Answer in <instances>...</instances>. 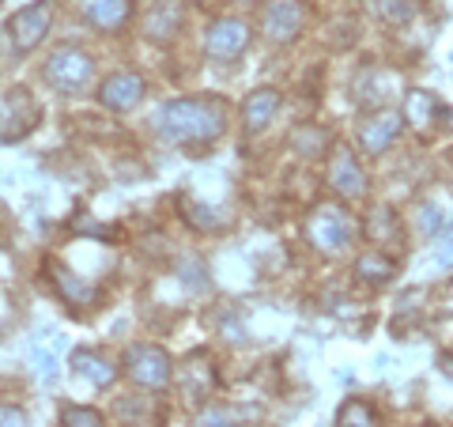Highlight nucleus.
Listing matches in <instances>:
<instances>
[{"mask_svg": "<svg viewBox=\"0 0 453 427\" xmlns=\"http://www.w3.org/2000/svg\"><path fill=\"white\" fill-rule=\"evenodd\" d=\"M155 125L174 144H208L226 129V110L216 98H178L159 110Z\"/></svg>", "mask_w": 453, "mask_h": 427, "instance_id": "nucleus-1", "label": "nucleus"}, {"mask_svg": "<svg viewBox=\"0 0 453 427\" xmlns=\"http://www.w3.org/2000/svg\"><path fill=\"white\" fill-rule=\"evenodd\" d=\"M306 238H310V246H314V250L336 258V253H344L351 242H356V220H351L344 208L321 205V208L310 212V220H306Z\"/></svg>", "mask_w": 453, "mask_h": 427, "instance_id": "nucleus-2", "label": "nucleus"}, {"mask_svg": "<svg viewBox=\"0 0 453 427\" xmlns=\"http://www.w3.org/2000/svg\"><path fill=\"white\" fill-rule=\"evenodd\" d=\"M42 76H46L50 88H57L61 95H76L80 88H88V80L95 76V61H91V53H83L76 46H61V50L50 53Z\"/></svg>", "mask_w": 453, "mask_h": 427, "instance_id": "nucleus-3", "label": "nucleus"}, {"mask_svg": "<svg viewBox=\"0 0 453 427\" xmlns=\"http://www.w3.org/2000/svg\"><path fill=\"white\" fill-rule=\"evenodd\" d=\"M125 371L136 386L148 390H163L170 378H174V367H170V355L159 345H133L125 352Z\"/></svg>", "mask_w": 453, "mask_h": 427, "instance_id": "nucleus-4", "label": "nucleus"}, {"mask_svg": "<svg viewBox=\"0 0 453 427\" xmlns=\"http://www.w3.org/2000/svg\"><path fill=\"white\" fill-rule=\"evenodd\" d=\"M38 118H42L38 98L27 88H16L4 98V106H0V140H4V144H16V140H23L35 129Z\"/></svg>", "mask_w": 453, "mask_h": 427, "instance_id": "nucleus-5", "label": "nucleus"}, {"mask_svg": "<svg viewBox=\"0 0 453 427\" xmlns=\"http://www.w3.org/2000/svg\"><path fill=\"white\" fill-rule=\"evenodd\" d=\"M53 23V0H35V4L19 8L16 16L8 19V35H12V46L19 53H31L42 38H46Z\"/></svg>", "mask_w": 453, "mask_h": 427, "instance_id": "nucleus-6", "label": "nucleus"}, {"mask_svg": "<svg viewBox=\"0 0 453 427\" xmlns=\"http://www.w3.org/2000/svg\"><path fill=\"white\" fill-rule=\"evenodd\" d=\"M303 19H306L303 0H273V4L265 8V16H261V31H265L268 42L288 46V42L299 38Z\"/></svg>", "mask_w": 453, "mask_h": 427, "instance_id": "nucleus-7", "label": "nucleus"}, {"mask_svg": "<svg viewBox=\"0 0 453 427\" xmlns=\"http://www.w3.org/2000/svg\"><path fill=\"white\" fill-rule=\"evenodd\" d=\"M250 46V23L246 19H234V16H226V19H216L208 27V42H204V50L211 61H234V57H242Z\"/></svg>", "mask_w": 453, "mask_h": 427, "instance_id": "nucleus-8", "label": "nucleus"}, {"mask_svg": "<svg viewBox=\"0 0 453 427\" xmlns=\"http://www.w3.org/2000/svg\"><path fill=\"white\" fill-rule=\"evenodd\" d=\"M329 186L340 197H348V201H356V197L366 193V175H363V167L356 159V151H348V148L333 151V159H329Z\"/></svg>", "mask_w": 453, "mask_h": 427, "instance_id": "nucleus-9", "label": "nucleus"}, {"mask_svg": "<svg viewBox=\"0 0 453 427\" xmlns=\"http://www.w3.org/2000/svg\"><path fill=\"white\" fill-rule=\"evenodd\" d=\"M140 98H144V76L136 73H113L98 88V103L106 110H133Z\"/></svg>", "mask_w": 453, "mask_h": 427, "instance_id": "nucleus-10", "label": "nucleus"}, {"mask_svg": "<svg viewBox=\"0 0 453 427\" xmlns=\"http://www.w3.org/2000/svg\"><path fill=\"white\" fill-rule=\"evenodd\" d=\"M401 136V113H393V110H381L374 113V118H366L363 121V129H359V148L366 155H381V151H389V144Z\"/></svg>", "mask_w": 453, "mask_h": 427, "instance_id": "nucleus-11", "label": "nucleus"}, {"mask_svg": "<svg viewBox=\"0 0 453 427\" xmlns=\"http://www.w3.org/2000/svg\"><path fill=\"white\" fill-rule=\"evenodd\" d=\"M80 12L98 31H121L133 19V0H80Z\"/></svg>", "mask_w": 453, "mask_h": 427, "instance_id": "nucleus-12", "label": "nucleus"}, {"mask_svg": "<svg viewBox=\"0 0 453 427\" xmlns=\"http://www.w3.org/2000/svg\"><path fill=\"white\" fill-rule=\"evenodd\" d=\"M181 31V4L178 0H155L144 16V35L151 42H170Z\"/></svg>", "mask_w": 453, "mask_h": 427, "instance_id": "nucleus-13", "label": "nucleus"}, {"mask_svg": "<svg viewBox=\"0 0 453 427\" xmlns=\"http://www.w3.org/2000/svg\"><path fill=\"white\" fill-rule=\"evenodd\" d=\"M73 375L88 378L91 386H110L113 378H118V367L106 352H95V348H80L73 352Z\"/></svg>", "mask_w": 453, "mask_h": 427, "instance_id": "nucleus-14", "label": "nucleus"}, {"mask_svg": "<svg viewBox=\"0 0 453 427\" xmlns=\"http://www.w3.org/2000/svg\"><path fill=\"white\" fill-rule=\"evenodd\" d=\"M276 110H280V91H273V88L253 91L246 103H242V129H246V133L268 129V121L276 118Z\"/></svg>", "mask_w": 453, "mask_h": 427, "instance_id": "nucleus-15", "label": "nucleus"}, {"mask_svg": "<svg viewBox=\"0 0 453 427\" xmlns=\"http://www.w3.org/2000/svg\"><path fill=\"white\" fill-rule=\"evenodd\" d=\"M404 113H408V121H412V129L419 136H431L434 129V121H438V113H442V106H438V98L431 91H408L404 98Z\"/></svg>", "mask_w": 453, "mask_h": 427, "instance_id": "nucleus-16", "label": "nucleus"}, {"mask_svg": "<svg viewBox=\"0 0 453 427\" xmlns=\"http://www.w3.org/2000/svg\"><path fill=\"white\" fill-rule=\"evenodd\" d=\"M393 273H396L393 258H386V253H378V250L363 253V258L356 261V276L363 283H371V288H386V283L393 280Z\"/></svg>", "mask_w": 453, "mask_h": 427, "instance_id": "nucleus-17", "label": "nucleus"}, {"mask_svg": "<svg viewBox=\"0 0 453 427\" xmlns=\"http://www.w3.org/2000/svg\"><path fill=\"white\" fill-rule=\"evenodd\" d=\"M53 283L61 288V295L68 299V303H83V307L95 303V288L88 280H80L76 273H68L65 265H53Z\"/></svg>", "mask_w": 453, "mask_h": 427, "instance_id": "nucleus-18", "label": "nucleus"}, {"mask_svg": "<svg viewBox=\"0 0 453 427\" xmlns=\"http://www.w3.org/2000/svg\"><path fill=\"white\" fill-rule=\"evenodd\" d=\"M242 408H226V405H208L193 416V427H242Z\"/></svg>", "mask_w": 453, "mask_h": 427, "instance_id": "nucleus-19", "label": "nucleus"}, {"mask_svg": "<svg viewBox=\"0 0 453 427\" xmlns=\"http://www.w3.org/2000/svg\"><path fill=\"white\" fill-rule=\"evenodd\" d=\"M378 19H386L389 27H408L416 19V4L412 0H374Z\"/></svg>", "mask_w": 453, "mask_h": 427, "instance_id": "nucleus-20", "label": "nucleus"}, {"mask_svg": "<svg viewBox=\"0 0 453 427\" xmlns=\"http://www.w3.org/2000/svg\"><path fill=\"white\" fill-rule=\"evenodd\" d=\"M325 144H329V133L318 129V125H303V129L291 133V148L303 155H325Z\"/></svg>", "mask_w": 453, "mask_h": 427, "instance_id": "nucleus-21", "label": "nucleus"}, {"mask_svg": "<svg viewBox=\"0 0 453 427\" xmlns=\"http://www.w3.org/2000/svg\"><path fill=\"white\" fill-rule=\"evenodd\" d=\"M340 427H378V412L359 401V397H351V401L340 408Z\"/></svg>", "mask_w": 453, "mask_h": 427, "instance_id": "nucleus-22", "label": "nucleus"}, {"mask_svg": "<svg viewBox=\"0 0 453 427\" xmlns=\"http://www.w3.org/2000/svg\"><path fill=\"white\" fill-rule=\"evenodd\" d=\"M366 235L374 242H396V216L389 208H374L371 220H366Z\"/></svg>", "mask_w": 453, "mask_h": 427, "instance_id": "nucleus-23", "label": "nucleus"}, {"mask_svg": "<svg viewBox=\"0 0 453 427\" xmlns=\"http://www.w3.org/2000/svg\"><path fill=\"white\" fill-rule=\"evenodd\" d=\"M61 423H65V427H106L103 412L83 408V405H68V408L61 412Z\"/></svg>", "mask_w": 453, "mask_h": 427, "instance_id": "nucleus-24", "label": "nucleus"}, {"mask_svg": "<svg viewBox=\"0 0 453 427\" xmlns=\"http://www.w3.org/2000/svg\"><path fill=\"white\" fill-rule=\"evenodd\" d=\"M0 427H27L23 408H16V405H0Z\"/></svg>", "mask_w": 453, "mask_h": 427, "instance_id": "nucleus-25", "label": "nucleus"}, {"mask_svg": "<svg viewBox=\"0 0 453 427\" xmlns=\"http://www.w3.org/2000/svg\"><path fill=\"white\" fill-rule=\"evenodd\" d=\"M434 212L438 208H423V216H419V223H423V231H427V235H438V231H442V216H434Z\"/></svg>", "mask_w": 453, "mask_h": 427, "instance_id": "nucleus-26", "label": "nucleus"}, {"mask_svg": "<svg viewBox=\"0 0 453 427\" xmlns=\"http://www.w3.org/2000/svg\"><path fill=\"white\" fill-rule=\"evenodd\" d=\"M442 265H449L453 261V235H449V242H446V250H442V258H438Z\"/></svg>", "mask_w": 453, "mask_h": 427, "instance_id": "nucleus-27", "label": "nucleus"}, {"mask_svg": "<svg viewBox=\"0 0 453 427\" xmlns=\"http://www.w3.org/2000/svg\"><path fill=\"white\" fill-rule=\"evenodd\" d=\"M193 4H211V0H193Z\"/></svg>", "mask_w": 453, "mask_h": 427, "instance_id": "nucleus-28", "label": "nucleus"}]
</instances>
